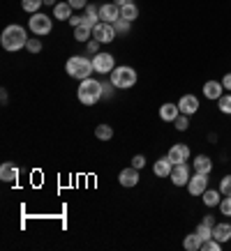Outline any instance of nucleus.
Returning a JSON list of instances; mask_svg holds the SVG:
<instances>
[{"mask_svg": "<svg viewBox=\"0 0 231 251\" xmlns=\"http://www.w3.org/2000/svg\"><path fill=\"white\" fill-rule=\"evenodd\" d=\"M213 237L215 240H220V242H229L231 240V224H227V221H222V224H215L213 226Z\"/></svg>", "mask_w": 231, "mask_h": 251, "instance_id": "18", "label": "nucleus"}, {"mask_svg": "<svg viewBox=\"0 0 231 251\" xmlns=\"http://www.w3.org/2000/svg\"><path fill=\"white\" fill-rule=\"evenodd\" d=\"M116 5H118V7H125V5H130L132 0H114Z\"/></svg>", "mask_w": 231, "mask_h": 251, "instance_id": "42", "label": "nucleus"}, {"mask_svg": "<svg viewBox=\"0 0 231 251\" xmlns=\"http://www.w3.org/2000/svg\"><path fill=\"white\" fill-rule=\"evenodd\" d=\"M95 136L100 138V141H111L114 138V129L109 125H97L95 127Z\"/></svg>", "mask_w": 231, "mask_h": 251, "instance_id": "25", "label": "nucleus"}, {"mask_svg": "<svg viewBox=\"0 0 231 251\" xmlns=\"http://www.w3.org/2000/svg\"><path fill=\"white\" fill-rule=\"evenodd\" d=\"M180 115V108H178V104H171V101H167V104H162L160 106V118L164 122H173Z\"/></svg>", "mask_w": 231, "mask_h": 251, "instance_id": "16", "label": "nucleus"}, {"mask_svg": "<svg viewBox=\"0 0 231 251\" xmlns=\"http://www.w3.org/2000/svg\"><path fill=\"white\" fill-rule=\"evenodd\" d=\"M178 108H180V113H185V115H194L199 111V99L194 97V95H183L180 101H178Z\"/></svg>", "mask_w": 231, "mask_h": 251, "instance_id": "12", "label": "nucleus"}, {"mask_svg": "<svg viewBox=\"0 0 231 251\" xmlns=\"http://www.w3.org/2000/svg\"><path fill=\"white\" fill-rule=\"evenodd\" d=\"M192 168H194V173H203L208 175L210 171H213V159L208 157V154H197L192 161Z\"/></svg>", "mask_w": 231, "mask_h": 251, "instance_id": "14", "label": "nucleus"}, {"mask_svg": "<svg viewBox=\"0 0 231 251\" xmlns=\"http://www.w3.org/2000/svg\"><path fill=\"white\" fill-rule=\"evenodd\" d=\"M109 78H111V83L116 85V88H120V90H127V88H132V85L137 83V72L132 67H116L111 74H109Z\"/></svg>", "mask_w": 231, "mask_h": 251, "instance_id": "4", "label": "nucleus"}, {"mask_svg": "<svg viewBox=\"0 0 231 251\" xmlns=\"http://www.w3.org/2000/svg\"><path fill=\"white\" fill-rule=\"evenodd\" d=\"M92 37V28H88V25H77L74 28V39L77 42H90Z\"/></svg>", "mask_w": 231, "mask_h": 251, "instance_id": "24", "label": "nucleus"}, {"mask_svg": "<svg viewBox=\"0 0 231 251\" xmlns=\"http://www.w3.org/2000/svg\"><path fill=\"white\" fill-rule=\"evenodd\" d=\"M197 235H199L201 240H208V237H213V226H208V224H203V221H201L199 226H197Z\"/></svg>", "mask_w": 231, "mask_h": 251, "instance_id": "30", "label": "nucleus"}, {"mask_svg": "<svg viewBox=\"0 0 231 251\" xmlns=\"http://www.w3.org/2000/svg\"><path fill=\"white\" fill-rule=\"evenodd\" d=\"M28 35H26V28L23 25H7L5 30H2V35H0V44H2V49L5 51H9V53H16L19 49H23V46L28 44Z\"/></svg>", "mask_w": 231, "mask_h": 251, "instance_id": "1", "label": "nucleus"}, {"mask_svg": "<svg viewBox=\"0 0 231 251\" xmlns=\"http://www.w3.org/2000/svg\"><path fill=\"white\" fill-rule=\"evenodd\" d=\"M130 25H132V23L125 21V19H118V21L114 23V28H116V32H118V35H125V32H130Z\"/></svg>", "mask_w": 231, "mask_h": 251, "instance_id": "32", "label": "nucleus"}, {"mask_svg": "<svg viewBox=\"0 0 231 251\" xmlns=\"http://www.w3.org/2000/svg\"><path fill=\"white\" fill-rule=\"evenodd\" d=\"M86 44H88V53L97 55V49H100V42H97V39H90V42H86Z\"/></svg>", "mask_w": 231, "mask_h": 251, "instance_id": "37", "label": "nucleus"}, {"mask_svg": "<svg viewBox=\"0 0 231 251\" xmlns=\"http://www.w3.org/2000/svg\"><path fill=\"white\" fill-rule=\"evenodd\" d=\"M201 242H203V240H201V237L197 235V230H194V233H190V235L183 240V247L187 251H201Z\"/></svg>", "mask_w": 231, "mask_h": 251, "instance_id": "22", "label": "nucleus"}, {"mask_svg": "<svg viewBox=\"0 0 231 251\" xmlns=\"http://www.w3.org/2000/svg\"><path fill=\"white\" fill-rule=\"evenodd\" d=\"M173 127H176L178 131H187V129H190V115L180 113L176 120H173Z\"/></svg>", "mask_w": 231, "mask_h": 251, "instance_id": "28", "label": "nucleus"}, {"mask_svg": "<svg viewBox=\"0 0 231 251\" xmlns=\"http://www.w3.org/2000/svg\"><path fill=\"white\" fill-rule=\"evenodd\" d=\"M217 106H220V111L224 115H231V95H222L217 99Z\"/></svg>", "mask_w": 231, "mask_h": 251, "instance_id": "29", "label": "nucleus"}, {"mask_svg": "<svg viewBox=\"0 0 231 251\" xmlns=\"http://www.w3.org/2000/svg\"><path fill=\"white\" fill-rule=\"evenodd\" d=\"M28 25H30V30L35 32V35H49L51 32V28H54V21H51V16L46 14H30V21H28Z\"/></svg>", "mask_w": 231, "mask_h": 251, "instance_id": "5", "label": "nucleus"}, {"mask_svg": "<svg viewBox=\"0 0 231 251\" xmlns=\"http://www.w3.org/2000/svg\"><path fill=\"white\" fill-rule=\"evenodd\" d=\"M69 23L77 28V25H81V23H84V16H72V19H69Z\"/></svg>", "mask_w": 231, "mask_h": 251, "instance_id": "40", "label": "nucleus"}, {"mask_svg": "<svg viewBox=\"0 0 231 251\" xmlns=\"http://www.w3.org/2000/svg\"><path fill=\"white\" fill-rule=\"evenodd\" d=\"M72 5L69 2H58V5H54V19H58V21H69L72 19Z\"/></svg>", "mask_w": 231, "mask_h": 251, "instance_id": "19", "label": "nucleus"}, {"mask_svg": "<svg viewBox=\"0 0 231 251\" xmlns=\"http://www.w3.org/2000/svg\"><path fill=\"white\" fill-rule=\"evenodd\" d=\"M220 249H222V242L215 240V237H208V240L201 242V251H220Z\"/></svg>", "mask_w": 231, "mask_h": 251, "instance_id": "27", "label": "nucleus"}, {"mask_svg": "<svg viewBox=\"0 0 231 251\" xmlns=\"http://www.w3.org/2000/svg\"><path fill=\"white\" fill-rule=\"evenodd\" d=\"M220 212H222L224 217H231V196H227V198L220 201Z\"/></svg>", "mask_w": 231, "mask_h": 251, "instance_id": "34", "label": "nucleus"}, {"mask_svg": "<svg viewBox=\"0 0 231 251\" xmlns=\"http://www.w3.org/2000/svg\"><path fill=\"white\" fill-rule=\"evenodd\" d=\"M79 101L84 104V106H92V104H97L104 95H102V83L100 81H95V78H84L81 85H79Z\"/></svg>", "mask_w": 231, "mask_h": 251, "instance_id": "2", "label": "nucleus"}, {"mask_svg": "<svg viewBox=\"0 0 231 251\" xmlns=\"http://www.w3.org/2000/svg\"><path fill=\"white\" fill-rule=\"evenodd\" d=\"M65 72H67L72 78H79V81H84V78H90V74L95 72L92 67V60L84 58V55H72L65 65Z\"/></svg>", "mask_w": 231, "mask_h": 251, "instance_id": "3", "label": "nucleus"}, {"mask_svg": "<svg viewBox=\"0 0 231 251\" xmlns=\"http://www.w3.org/2000/svg\"><path fill=\"white\" fill-rule=\"evenodd\" d=\"M44 5H49V7H51V5H58V2H56V0H44Z\"/></svg>", "mask_w": 231, "mask_h": 251, "instance_id": "43", "label": "nucleus"}, {"mask_svg": "<svg viewBox=\"0 0 231 251\" xmlns=\"http://www.w3.org/2000/svg\"><path fill=\"white\" fill-rule=\"evenodd\" d=\"M92 67L97 74H111L116 69V62H114V55L111 53H97L92 55Z\"/></svg>", "mask_w": 231, "mask_h": 251, "instance_id": "7", "label": "nucleus"}, {"mask_svg": "<svg viewBox=\"0 0 231 251\" xmlns=\"http://www.w3.org/2000/svg\"><path fill=\"white\" fill-rule=\"evenodd\" d=\"M100 19L107 23H116L120 19V7L116 5V2H107V5H102L100 7Z\"/></svg>", "mask_w": 231, "mask_h": 251, "instance_id": "13", "label": "nucleus"}, {"mask_svg": "<svg viewBox=\"0 0 231 251\" xmlns=\"http://www.w3.org/2000/svg\"><path fill=\"white\" fill-rule=\"evenodd\" d=\"M220 194L222 196H231V175H224L220 180Z\"/></svg>", "mask_w": 231, "mask_h": 251, "instance_id": "31", "label": "nucleus"}, {"mask_svg": "<svg viewBox=\"0 0 231 251\" xmlns=\"http://www.w3.org/2000/svg\"><path fill=\"white\" fill-rule=\"evenodd\" d=\"M167 159L176 166V164H183V161L190 159V148L185 143H176L169 148V152H167Z\"/></svg>", "mask_w": 231, "mask_h": 251, "instance_id": "9", "label": "nucleus"}, {"mask_svg": "<svg viewBox=\"0 0 231 251\" xmlns=\"http://www.w3.org/2000/svg\"><path fill=\"white\" fill-rule=\"evenodd\" d=\"M171 171H173V164H171L167 157L164 159H157L155 161V166H153V173L157 175V177H169Z\"/></svg>", "mask_w": 231, "mask_h": 251, "instance_id": "20", "label": "nucleus"}, {"mask_svg": "<svg viewBox=\"0 0 231 251\" xmlns=\"http://www.w3.org/2000/svg\"><path fill=\"white\" fill-rule=\"evenodd\" d=\"M26 49H28L30 53H39V51H42V42H39L37 37H30L28 39V44H26Z\"/></svg>", "mask_w": 231, "mask_h": 251, "instance_id": "33", "label": "nucleus"}, {"mask_svg": "<svg viewBox=\"0 0 231 251\" xmlns=\"http://www.w3.org/2000/svg\"><path fill=\"white\" fill-rule=\"evenodd\" d=\"M116 28L114 23H107V21H100L95 28H92V39H97L100 44H109V42H114L116 39Z\"/></svg>", "mask_w": 231, "mask_h": 251, "instance_id": "6", "label": "nucleus"}, {"mask_svg": "<svg viewBox=\"0 0 231 251\" xmlns=\"http://www.w3.org/2000/svg\"><path fill=\"white\" fill-rule=\"evenodd\" d=\"M222 90H224L222 81H206L203 83V97L206 99H220L222 97Z\"/></svg>", "mask_w": 231, "mask_h": 251, "instance_id": "15", "label": "nucleus"}, {"mask_svg": "<svg viewBox=\"0 0 231 251\" xmlns=\"http://www.w3.org/2000/svg\"><path fill=\"white\" fill-rule=\"evenodd\" d=\"M118 182L123 184V187H127V189L137 187V184H139V168L130 166V168H125V171H120V175H118Z\"/></svg>", "mask_w": 231, "mask_h": 251, "instance_id": "11", "label": "nucleus"}, {"mask_svg": "<svg viewBox=\"0 0 231 251\" xmlns=\"http://www.w3.org/2000/svg\"><path fill=\"white\" fill-rule=\"evenodd\" d=\"M222 85H224V90H229V92H231V74H224Z\"/></svg>", "mask_w": 231, "mask_h": 251, "instance_id": "39", "label": "nucleus"}, {"mask_svg": "<svg viewBox=\"0 0 231 251\" xmlns=\"http://www.w3.org/2000/svg\"><path fill=\"white\" fill-rule=\"evenodd\" d=\"M67 2L74 9H81V7H86V5H88V0H67Z\"/></svg>", "mask_w": 231, "mask_h": 251, "instance_id": "38", "label": "nucleus"}, {"mask_svg": "<svg viewBox=\"0 0 231 251\" xmlns=\"http://www.w3.org/2000/svg\"><path fill=\"white\" fill-rule=\"evenodd\" d=\"M42 5H44V0H21V7L26 9L28 14H37Z\"/></svg>", "mask_w": 231, "mask_h": 251, "instance_id": "26", "label": "nucleus"}, {"mask_svg": "<svg viewBox=\"0 0 231 251\" xmlns=\"http://www.w3.org/2000/svg\"><path fill=\"white\" fill-rule=\"evenodd\" d=\"M171 184H176V187H187V182H190V166H187V161H183V164H176L173 166V171H171Z\"/></svg>", "mask_w": 231, "mask_h": 251, "instance_id": "8", "label": "nucleus"}, {"mask_svg": "<svg viewBox=\"0 0 231 251\" xmlns=\"http://www.w3.org/2000/svg\"><path fill=\"white\" fill-rule=\"evenodd\" d=\"M120 19H125V21H134V19H139V7L134 5V2H130V5H125V7H120Z\"/></svg>", "mask_w": 231, "mask_h": 251, "instance_id": "23", "label": "nucleus"}, {"mask_svg": "<svg viewBox=\"0 0 231 251\" xmlns=\"http://www.w3.org/2000/svg\"><path fill=\"white\" fill-rule=\"evenodd\" d=\"M132 166H134V168H144V166H146V157H144V154H137V157L132 159Z\"/></svg>", "mask_w": 231, "mask_h": 251, "instance_id": "36", "label": "nucleus"}, {"mask_svg": "<svg viewBox=\"0 0 231 251\" xmlns=\"http://www.w3.org/2000/svg\"><path fill=\"white\" fill-rule=\"evenodd\" d=\"M201 198H203V205L206 207H220V201H222V194H220V189H206L203 194H201Z\"/></svg>", "mask_w": 231, "mask_h": 251, "instance_id": "21", "label": "nucleus"}, {"mask_svg": "<svg viewBox=\"0 0 231 251\" xmlns=\"http://www.w3.org/2000/svg\"><path fill=\"white\" fill-rule=\"evenodd\" d=\"M203 224H208V226H215V217H213V214H206V217H203Z\"/></svg>", "mask_w": 231, "mask_h": 251, "instance_id": "41", "label": "nucleus"}, {"mask_svg": "<svg viewBox=\"0 0 231 251\" xmlns=\"http://www.w3.org/2000/svg\"><path fill=\"white\" fill-rule=\"evenodd\" d=\"M114 88H116V85L111 83V78H109V81H104V83H102V95H104V97H111V95H114Z\"/></svg>", "mask_w": 231, "mask_h": 251, "instance_id": "35", "label": "nucleus"}, {"mask_svg": "<svg viewBox=\"0 0 231 251\" xmlns=\"http://www.w3.org/2000/svg\"><path fill=\"white\" fill-rule=\"evenodd\" d=\"M206 189H208V175L194 173L192 177H190V182H187V191H190L192 196H201Z\"/></svg>", "mask_w": 231, "mask_h": 251, "instance_id": "10", "label": "nucleus"}, {"mask_svg": "<svg viewBox=\"0 0 231 251\" xmlns=\"http://www.w3.org/2000/svg\"><path fill=\"white\" fill-rule=\"evenodd\" d=\"M16 177H19V168H16L12 161H5V164L0 166V180H2V182H14Z\"/></svg>", "mask_w": 231, "mask_h": 251, "instance_id": "17", "label": "nucleus"}]
</instances>
